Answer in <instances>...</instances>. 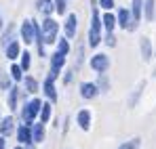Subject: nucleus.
I'll list each match as a JSON object with an SVG mask.
<instances>
[{
	"label": "nucleus",
	"mask_w": 156,
	"mask_h": 149,
	"mask_svg": "<svg viewBox=\"0 0 156 149\" xmlns=\"http://www.w3.org/2000/svg\"><path fill=\"white\" fill-rule=\"evenodd\" d=\"M19 52H21V49H19L17 42H11V44L6 46V57H9V59H17Z\"/></svg>",
	"instance_id": "nucleus-17"
},
{
	"label": "nucleus",
	"mask_w": 156,
	"mask_h": 149,
	"mask_svg": "<svg viewBox=\"0 0 156 149\" xmlns=\"http://www.w3.org/2000/svg\"><path fill=\"white\" fill-rule=\"evenodd\" d=\"M101 21H104L105 29H108V32H112V29H114V25H116V17H114L112 13H108V15H104V19H101Z\"/></svg>",
	"instance_id": "nucleus-19"
},
{
	"label": "nucleus",
	"mask_w": 156,
	"mask_h": 149,
	"mask_svg": "<svg viewBox=\"0 0 156 149\" xmlns=\"http://www.w3.org/2000/svg\"><path fill=\"white\" fill-rule=\"evenodd\" d=\"M17 99H19V93H17V86L11 90V97H9V105L11 109H17Z\"/></svg>",
	"instance_id": "nucleus-21"
},
{
	"label": "nucleus",
	"mask_w": 156,
	"mask_h": 149,
	"mask_svg": "<svg viewBox=\"0 0 156 149\" xmlns=\"http://www.w3.org/2000/svg\"><path fill=\"white\" fill-rule=\"evenodd\" d=\"M80 95H82L84 99H93V97L97 95V84H91V82L82 84V86H80Z\"/></svg>",
	"instance_id": "nucleus-9"
},
{
	"label": "nucleus",
	"mask_w": 156,
	"mask_h": 149,
	"mask_svg": "<svg viewBox=\"0 0 156 149\" xmlns=\"http://www.w3.org/2000/svg\"><path fill=\"white\" fill-rule=\"evenodd\" d=\"M141 8H144V0H133V8H131V17H133V29L137 27L141 19Z\"/></svg>",
	"instance_id": "nucleus-8"
},
{
	"label": "nucleus",
	"mask_w": 156,
	"mask_h": 149,
	"mask_svg": "<svg viewBox=\"0 0 156 149\" xmlns=\"http://www.w3.org/2000/svg\"><path fill=\"white\" fill-rule=\"evenodd\" d=\"M26 86H27V93H36L38 90V84L34 78H26Z\"/></svg>",
	"instance_id": "nucleus-23"
},
{
	"label": "nucleus",
	"mask_w": 156,
	"mask_h": 149,
	"mask_svg": "<svg viewBox=\"0 0 156 149\" xmlns=\"http://www.w3.org/2000/svg\"><path fill=\"white\" fill-rule=\"evenodd\" d=\"M118 25L120 27H125V29H133V17H131V13L127 11V8H120L118 11Z\"/></svg>",
	"instance_id": "nucleus-7"
},
{
	"label": "nucleus",
	"mask_w": 156,
	"mask_h": 149,
	"mask_svg": "<svg viewBox=\"0 0 156 149\" xmlns=\"http://www.w3.org/2000/svg\"><path fill=\"white\" fill-rule=\"evenodd\" d=\"M72 78H74V76H72V72H68V76L63 78V80H66V84H70V82H72Z\"/></svg>",
	"instance_id": "nucleus-33"
},
{
	"label": "nucleus",
	"mask_w": 156,
	"mask_h": 149,
	"mask_svg": "<svg viewBox=\"0 0 156 149\" xmlns=\"http://www.w3.org/2000/svg\"><path fill=\"white\" fill-rule=\"evenodd\" d=\"M105 42H108L110 46H114V44H116V38L112 36V32H108V36H105Z\"/></svg>",
	"instance_id": "nucleus-31"
},
{
	"label": "nucleus",
	"mask_w": 156,
	"mask_h": 149,
	"mask_svg": "<svg viewBox=\"0 0 156 149\" xmlns=\"http://www.w3.org/2000/svg\"><path fill=\"white\" fill-rule=\"evenodd\" d=\"M118 149H139V139H131L127 143H122Z\"/></svg>",
	"instance_id": "nucleus-22"
},
{
	"label": "nucleus",
	"mask_w": 156,
	"mask_h": 149,
	"mask_svg": "<svg viewBox=\"0 0 156 149\" xmlns=\"http://www.w3.org/2000/svg\"><path fill=\"white\" fill-rule=\"evenodd\" d=\"M99 86H101L104 90L108 88V80H105V76H104V74H101V78H99Z\"/></svg>",
	"instance_id": "nucleus-32"
},
{
	"label": "nucleus",
	"mask_w": 156,
	"mask_h": 149,
	"mask_svg": "<svg viewBox=\"0 0 156 149\" xmlns=\"http://www.w3.org/2000/svg\"><path fill=\"white\" fill-rule=\"evenodd\" d=\"M32 139H34V141H42V139H44V124H34L32 126Z\"/></svg>",
	"instance_id": "nucleus-13"
},
{
	"label": "nucleus",
	"mask_w": 156,
	"mask_h": 149,
	"mask_svg": "<svg viewBox=\"0 0 156 149\" xmlns=\"http://www.w3.org/2000/svg\"><path fill=\"white\" fill-rule=\"evenodd\" d=\"M9 84H11V82H9V78H6V74H4V72L0 69V90L9 88Z\"/></svg>",
	"instance_id": "nucleus-25"
},
{
	"label": "nucleus",
	"mask_w": 156,
	"mask_h": 149,
	"mask_svg": "<svg viewBox=\"0 0 156 149\" xmlns=\"http://www.w3.org/2000/svg\"><path fill=\"white\" fill-rule=\"evenodd\" d=\"M76 34V15H70L66 21V38H72Z\"/></svg>",
	"instance_id": "nucleus-11"
},
{
	"label": "nucleus",
	"mask_w": 156,
	"mask_h": 149,
	"mask_svg": "<svg viewBox=\"0 0 156 149\" xmlns=\"http://www.w3.org/2000/svg\"><path fill=\"white\" fill-rule=\"evenodd\" d=\"M51 118V103H44L42 105V122H49Z\"/></svg>",
	"instance_id": "nucleus-24"
},
{
	"label": "nucleus",
	"mask_w": 156,
	"mask_h": 149,
	"mask_svg": "<svg viewBox=\"0 0 156 149\" xmlns=\"http://www.w3.org/2000/svg\"><path fill=\"white\" fill-rule=\"evenodd\" d=\"M99 4H101V6H104L105 11H110V8H112V6H114V0H99Z\"/></svg>",
	"instance_id": "nucleus-30"
},
{
	"label": "nucleus",
	"mask_w": 156,
	"mask_h": 149,
	"mask_svg": "<svg viewBox=\"0 0 156 149\" xmlns=\"http://www.w3.org/2000/svg\"><path fill=\"white\" fill-rule=\"evenodd\" d=\"M57 29H59L57 21H53L51 17H49V19H44V23H42V34H40V40H42V42H47V44L55 42V40H57Z\"/></svg>",
	"instance_id": "nucleus-1"
},
{
	"label": "nucleus",
	"mask_w": 156,
	"mask_h": 149,
	"mask_svg": "<svg viewBox=\"0 0 156 149\" xmlns=\"http://www.w3.org/2000/svg\"><path fill=\"white\" fill-rule=\"evenodd\" d=\"M36 34H38V27L32 21H26V23L21 25V36H23V40H26L27 44H32L36 40Z\"/></svg>",
	"instance_id": "nucleus-5"
},
{
	"label": "nucleus",
	"mask_w": 156,
	"mask_h": 149,
	"mask_svg": "<svg viewBox=\"0 0 156 149\" xmlns=\"http://www.w3.org/2000/svg\"><path fill=\"white\" fill-rule=\"evenodd\" d=\"M63 63H66V55L57 50V52L51 57V74H49V78H51V80H55V78L59 76V69L63 67Z\"/></svg>",
	"instance_id": "nucleus-3"
},
{
	"label": "nucleus",
	"mask_w": 156,
	"mask_h": 149,
	"mask_svg": "<svg viewBox=\"0 0 156 149\" xmlns=\"http://www.w3.org/2000/svg\"><path fill=\"white\" fill-rule=\"evenodd\" d=\"M99 27H101V21H99V13L93 8V21H91V32H89V44L91 46H97L101 36H99Z\"/></svg>",
	"instance_id": "nucleus-2"
},
{
	"label": "nucleus",
	"mask_w": 156,
	"mask_h": 149,
	"mask_svg": "<svg viewBox=\"0 0 156 149\" xmlns=\"http://www.w3.org/2000/svg\"><path fill=\"white\" fill-rule=\"evenodd\" d=\"M154 4H156V0H146V19L148 21H152L154 19Z\"/></svg>",
	"instance_id": "nucleus-18"
},
{
	"label": "nucleus",
	"mask_w": 156,
	"mask_h": 149,
	"mask_svg": "<svg viewBox=\"0 0 156 149\" xmlns=\"http://www.w3.org/2000/svg\"><path fill=\"white\" fill-rule=\"evenodd\" d=\"M55 8H57L59 15H63L66 13V0H55Z\"/></svg>",
	"instance_id": "nucleus-26"
},
{
	"label": "nucleus",
	"mask_w": 156,
	"mask_h": 149,
	"mask_svg": "<svg viewBox=\"0 0 156 149\" xmlns=\"http://www.w3.org/2000/svg\"><path fill=\"white\" fill-rule=\"evenodd\" d=\"M0 149H4V141L2 139H0Z\"/></svg>",
	"instance_id": "nucleus-34"
},
{
	"label": "nucleus",
	"mask_w": 156,
	"mask_h": 149,
	"mask_svg": "<svg viewBox=\"0 0 156 149\" xmlns=\"http://www.w3.org/2000/svg\"><path fill=\"white\" fill-rule=\"evenodd\" d=\"M11 74H13V78H15V80H21V67L13 65V67H11Z\"/></svg>",
	"instance_id": "nucleus-28"
},
{
	"label": "nucleus",
	"mask_w": 156,
	"mask_h": 149,
	"mask_svg": "<svg viewBox=\"0 0 156 149\" xmlns=\"http://www.w3.org/2000/svg\"><path fill=\"white\" fill-rule=\"evenodd\" d=\"M108 65H110V61H108L105 55H95V57L91 59V67H93L95 72H99V74H104L105 69H108Z\"/></svg>",
	"instance_id": "nucleus-6"
},
{
	"label": "nucleus",
	"mask_w": 156,
	"mask_h": 149,
	"mask_svg": "<svg viewBox=\"0 0 156 149\" xmlns=\"http://www.w3.org/2000/svg\"><path fill=\"white\" fill-rule=\"evenodd\" d=\"M21 57H23V59H21V69H27V67H30V57H32V55H30V52H23Z\"/></svg>",
	"instance_id": "nucleus-27"
},
{
	"label": "nucleus",
	"mask_w": 156,
	"mask_h": 149,
	"mask_svg": "<svg viewBox=\"0 0 156 149\" xmlns=\"http://www.w3.org/2000/svg\"><path fill=\"white\" fill-rule=\"evenodd\" d=\"M38 8H40V13H44V15H51L53 2H51V0H38Z\"/></svg>",
	"instance_id": "nucleus-20"
},
{
	"label": "nucleus",
	"mask_w": 156,
	"mask_h": 149,
	"mask_svg": "<svg viewBox=\"0 0 156 149\" xmlns=\"http://www.w3.org/2000/svg\"><path fill=\"white\" fill-rule=\"evenodd\" d=\"M68 50H70V44H68V40H61V42H59V52H63V55H66Z\"/></svg>",
	"instance_id": "nucleus-29"
},
{
	"label": "nucleus",
	"mask_w": 156,
	"mask_h": 149,
	"mask_svg": "<svg viewBox=\"0 0 156 149\" xmlns=\"http://www.w3.org/2000/svg\"><path fill=\"white\" fill-rule=\"evenodd\" d=\"M19 149H21V147H19Z\"/></svg>",
	"instance_id": "nucleus-35"
},
{
	"label": "nucleus",
	"mask_w": 156,
	"mask_h": 149,
	"mask_svg": "<svg viewBox=\"0 0 156 149\" xmlns=\"http://www.w3.org/2000/svg\"><path fill=\"white\" fill-rule=\"evenodd\" d=\"M44 95H47L51 101H57V93H55V86H53L51 78H47V82H44Z\"/></svg>",
	"instance_id": "nucleus-14"
},
{
	"label": "nucleus",
	"mask_w": 156,
	"mask_h": 149,
	"mask_svg": "<svg viewBox=\"0 0 156 149\" xmlns=\"http://www.w3.org/2000/svg\"><path fill=\"white\" fill-rule=\"evenodd\" d=\"M40 107H42V103L38 99L30 101L26 107H23V120H26V122H34V118H36V113L40 111Z\"/></svg>",
	"instance_id": "nucleus-4"
},
{
	"label": "nucleus",
	"mask_w": 156,
	"mask_h": 149,
	"mask_svg": "<svg viewBox=\"0 0 156 149\" xmlns=\"http://www.w3.org/2000/svg\"><path fill=\"white\" fill-rule=\"evenodd\" d=\"M17 137H19L21 143H27V141H32V130H30L27 126H21V128L17 130Z\"/></svg>",
	"instance_id": "nucleus-16"
},
{
	"label": "nucleus",
	"mask_w": 156,
	"mask_h": 149,
	"mask_svg": "<svg viewBox=\"0 0 156 149\" xmlns=\"http://www.w3.org/2000/svg\"><path fill=\"white\" fill-rule=\"evenodd\" d=\"M11 132H13V120H11V118H4V120L0 122V134L6 137V134H11Z\"/></svg>",
	"instance_id": "nucleus-15"
},
{
	"label": "nucleus",
	"mask_w": 156,
	"mask_h": 149,
	"mask_svg": "<svg viewBox=\"0 0 156 149\" xmlns=\"http://www.w3.org/2000/svg\"><path fill=\"white\" fill-rule=\"evenodd\" d=\"M141 57H144V61H150L152 59V46H150V40L148 38H141Z\"/></svg>",
	"instance_id": "nucleus-12"
},
{
	"label": "nucleus",
	"mask_w": 156,
	"mask_h": 149,
	"mask_svg": "<svg viewBox=\"0 0 156 149\" xmlns=\"http://www.w3.org/2000/svg\"><path fill=\"white\" fill-rule=\"evenodd\" d=\"M78 124H80L82 130H89V126H91V113H89L87 109L78 111Z\"/></svg>",
	"instance_id": "nucleus-10"
}]
</instances>
